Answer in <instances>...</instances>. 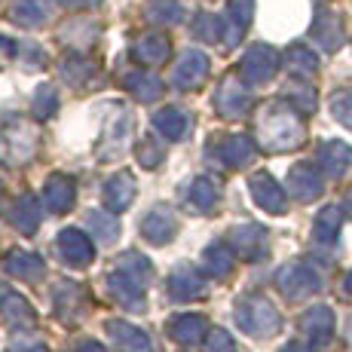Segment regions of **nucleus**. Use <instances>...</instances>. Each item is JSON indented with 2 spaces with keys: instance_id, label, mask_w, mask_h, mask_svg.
<instances>
[{
  "instance_id": "nucleus-1",
  "label": "nucleus",
  "mask_w": 352,
  "mask_h": 352,
  "mask_svg": "<svg viewBox=\"0 0 352 352\" xmlns=\"http://www.w3.org/2000/svg\"><path fill=\"white\" fill-rule=\"evenodd\" d=\"M276 67H279V56H276L270 46L261 43V46H252L248 56L242 58V77H245L248 83H267L276 74Z\"/></svg>"
},
{
  "instance_id": "nucleus-2",
  "label": "nucleus",
  "mask_w": 352,
  "mask_h": 352,
  "mask_svg": "<svg viewBox=\"0 0 352 352\" xmlns=\"http://www.w3.org/2000/svg\"><path fill=\"white\" fill-rule=\"evenodd\" d=\"M313 37L319 40L322 50L334 52L337 46L343 43V25L334 12H319V19L313 22Z\"/></svg>"
},
{
  "instance_id": "nucleus-3",
  "label": "nucleus",
  "mask_w": 352,
  "mask_h": 352,
  "mask_svg": "<svg viewBox=\"0 0 352 352\" xmlns=\"http://www.w3.org/2000/svg\"><path fill=\"white\" fill-rule=\"evenodd\" d=\"M206 71H208V58L202 56V52H187V56L181 58L178 71H175V83H178L181 89L199 86L202 77H206Z\"/></svg>"
},
{
  "instance_id": "nucleus-4",
  "label": "nucleus",
  "mask_w": 352,
  "mask_h": 352,
  "mask_svg": "<svg viewBox=\"0 0 352 352\" xmlns=\"http://www.w3.org/2000/svg\"><path fill=\"white\" fill-rule=\"evenodd\" d=\"M12 16L22 25H40L50 19V0H19Z\"/></svg>"
},
{
  "instance_id": "nucleus-5",
  "label": "nucleus",
  "mask_w": 352,
  "mask_h": 352,
  "mask_svg": "<svg viewBox=\"0 0 352 352\" xmlns=\"http://www.w3.org/2000/svg\"><path fill=\"white\" fill-rule=\"evenodd\" d=\"M135 52H138L141 62L157 65V62H162V58L168 56V40L160 37V34H151V37H144L138 46H135Z\"/></svg>"
},
{
  "instance_id": "nucleus-6",
  "label": "nucleus",
  "mask_w": 352,
  "mask_h": 352,
  "mask_svg": "<svg viewBox=\"0 0 352 352\" xmlns=\"http://www.w3.org/2000/svg\"><path fill=\"white\" fill-rule=\"evenodd\" d=\"M218 104H221V111H224L227 117H236V113H239V111H245L248 96L239 89V86L233 83V80H227V83H224V89H221V96H218Z\"/></svg>"
},
{
  "instance_id": "nucleus-7",
  "label": "nucleus",
  "mask_w": 352,
  "mask_h": 352,
  "mask_svg": "<svg viewBox=\"0 0 352 352\" xmlns=\"http://www.w3.org/2000/svg\"><path fill=\"white\" fill-rule=\"evenodd\" d=\"M254 196H257V202H261V206L273 208V212H282V206H285V202H282L279 187H276L270 178H263V175H261V178H254Z\"/></svg>"
},
{
  "instance_id": "nucleus-8",
  "label": "nucleus",
  "mask_w": 352,
  "mask_h": 352,
  "mask_svg": "<svg viewBox=\"0 0 352 352\" xmlns=\"http://www.w3.org/2000/svg\"><path fill=\"white\" fill-rule=\"evenodd\" d=\"M147 16H151L153 22L175 25L181 19V6L175 3V0H151V6H147Z\"/></svg>"
},
{
  "instance_id": "nucleus-9",
  "label": "nucleus",
  "mask_w": 352,
  "mask_h": 352,
  "mask_svg": "<svg viewBox=\"0 0 352 352\" xmlns=\"http://www.w3.org/2000/svg\"><path fill=\"white\" fill-rule=\"evenodd\" d=\"M291 184H294V187L300 184V187H303V190H300L303 199H309L313 193H319V190H322V187H319V175H316L309 166L294 168V172H291Z\"/></svg>"
},
{
  "instance_id": "nucleus-10",
  "label": "nucleus",
  "mask_w": 352,
  "mask_h": 352,
  "mask_svg": "<svg viewBox=\"0 0 352 352\" xmlns=\"http://www.w3.org/2000/svg\"><path fill=\"white\" fill-rule=\"evenodd\" d=\"M288 62H291V67H294V71H300V74H313L316 67H319V58H316L313 52L307 50V46H291Z\"/></svg>"
},
{
  "instance_id": "nucleus-11",
  "label": "nucleus",
  "mask_w": 352,
  "mask_h": 352,
  "mask_svg": "<svg viewBox=\"0 0 352 352\" xmlns=\"http://www.w3.org/2000/svg\"><path fill=\"white\" fill-rule=\"evenodd\" d=\"M331 111L346 129H352V89H343L331 98Z\"/></svg>"
},
{
  "instance_id": "nucleus-12",
  "label": "nucleus",
  "mask_w": 352,
  "mask_h": 352,
  "mask_svg": "<svg viewBox=\"0 0 352 352\" xmlns=\"http://www.w3.org/2000/svg\"><path fill=\"white\" fill-rule=\"evenodd\" d=\"M337 224H340V212H337V208H324L319 214V221H316V233H319L322 239H334Z\"/></svg>"
},
{
  "instance_id": "nucleus-13",
  "label": "nucleus",
  "mask_w": 352,
  "mask_h": 352,
  "mask_svg": "<svg viewBox=\"0 0 352 352\" xmlns=\"http://www.w3.org/2000/svg\"><path fill=\"white\" fill-rule=\"evenodd\" d=\"M230 16H233L236 28H245L254 16V0H230Z\"/></svg>"
},
{
  "instance_id": "nucleus-14",
  "label": "nucleus",
  "mask_w": 352,
  "mask_h": 352,
  "mask_svg": "<svg viewBox=\"0 0 352 352\" xmlns=\"http://www.w3.org/2000/svg\"><path fill=\"white\" fill-rule=\"evenodd\" d=\"M196 34H199L202 40H221V19L202 12V16L196 19Z\"/></svg>"
},
{
  "instance_id": "nucleus-15",
  "label": "nucleus",
  "mask_w": 352,
  "mask_h": 352,
  "mask_svg": "<svg viewBox=\"0 0 352 352\" xmlns=\"http://www.w3.org/2000/svg\"><path fill=\"white\" fill-rule=\"evenodd\" d=\"M62 6H67V10H89L92 3H98V0H58Z\"/></svg>"
},
{
  "instance_id": "nucleus-16",
  "label": "nucleus",
  "mask_w": 352,
  "mask_h": 352,
  "mask_svg": "<svg viewBox=\"0 0 352 352\" xmlns=\"http://www.w3.org/2000/svg\"><path fill=\"white\" fill-rule=\"evenodd\" d=\"M346 288H349V291H352V273H349V276H346Z\"/></svg>"
},
{
  "instance_id": "nucleus-17",
  "label": "nucleus",
  "mask_w": 352,
  "mask_h": 352,
  "mask_svg": "<svg viewBox=\"0 0 352 352\" xmlns=\"http://www.w3.org/2000/svg\"><path fill=\"white\" fill-rule=\"evenodd\" d=\"M285 352H303L300 346H291V349H285Z\"/></svg>"
},
{
  "instance_id": "nucleus-18",
  "label": "nucleus",
  "mask_w": 352,
  "mask_h": 352,
  "mask_svg": "<svg viewBox=\"0 0 352 352\" xmlns=\"http://www.w3.org/2000/svg\"><path fill=\"white\" fill-rule=\"evenodd\" d=\"M349 212H352V196H349Z\"/></svg>"
}]
</instances>
